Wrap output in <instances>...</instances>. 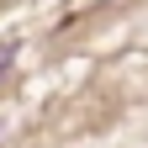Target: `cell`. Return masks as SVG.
<instances>
[{"instance_id":"obj_1","label":"cell","mask_w":148,"mask_h":148,"mask_svg":"<svg viewBox=\"0 0 148 148\" xmlns=\"http://www.w3.org/2000/svg\"><path fill=\"white\" fill-rule=\"evenodd\" d=\"M11 58H16V42H0V69H5Z\"/></svg>"}]
</instances>
